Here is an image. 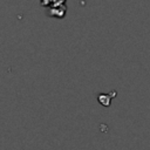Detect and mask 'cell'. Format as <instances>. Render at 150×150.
Returning a JSON list of instances; mask_svg holds the SVG:
<instances>
[{"instance_id": "1", "label": "cell", "mask_w": 150, "mask_h": 150, "mask_svg": "<svg viewBox=\"0 0 150 150\" xmlns=\"http://www.w3.org/2000/svg\"><path fill=\"white\" fill-rule=\"evenodd\" d=\"M67 12V6L66 5H57V6H50L47 9V15L53 16V18H59L62 19L66 15Z\"/></svg>"}, {"instance_id": "2", "label": "cell", "mask_w": 150, "mask_h": 150, "mask_svg": "<svg viewBox=\"0 0 150 150\" xmlns=\"http://www.w3.org/2000/svg\"><path fill=\"white\" fill-rule=\"evenodd\" d=\"M117 95V91H111L109 94H98L97 95V101L103 107H110L111 104V100Z\"/></svg>"}, {"instance_id": "3", "label": "cell", "mask_w": 150, "mask_h": 150, "mask_svg": "<svg viewBox=\"0 0 150 150\" xmlns=\"http://www.w3.org/2000/svg\"><path fill=\"white\" fill-rule=\"evenodd\" d=\"M66 0H41L42 6H57V5H64Z\"/></svg>"}]
</instances>
